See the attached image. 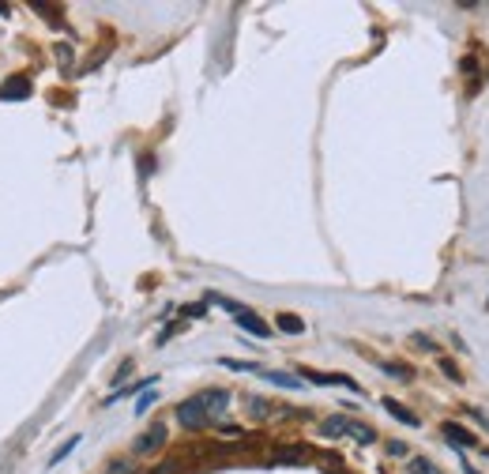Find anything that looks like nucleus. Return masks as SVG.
<instances>
[{
  "label": "nucleus",
  "instance_id": "nucleus-9",
  "mask_svg": "<svg viewBox=\"0 0 489 474\" xmlns=\"http://www.w3.org/2000/svg\"><path fill=\"white\" fill-rule=\"evenodd\" d=\"M301 376H309V384H343V388H350V391H358V384L350 380V376H332V373H301Z\"/></svg>",
  "mask_w": 489,
  "mask_h": 474
},
{
  "label": "nucleus",
  "instance_id": "nucleus-14",
  "mask_svg": "<svg viewBox=\"0 0 489 474\" xmlns=\"http://www.w3.org/2000/svg\"><path fill=\"white\" fill-rule=\"evenodd\" d=\"M384 373H391V376H395V380H411V369H406V365H395V361H384Z\"/></svg>",
  "mask_w": 489,
  "mask_h": 474
},
{
  "label": "nucleus",
  "instance_id": "nucleus-16",
  "mask_svg": "<svg viewBox=\"0 0 489 474\" xmlns=\"http://www.w3.org/2000/svg\"><path fill=\"white\" fill-rule=\"evenodd\" d=\"M151 403H155V396H140V403H135V414H143Z\"/></svg>",
  "mask_w": 489,
  "mask_h": 474
},
{
  "label": "nucleus",
  "instance_id": "nucleus-4",
  "mask_svg": "<svg viewBox=\"0 0 489 474\" xmlns=\"http://www.w3.org/2000/svg\"><path fill=\"white\" fill-rule=\"evenodd\" d=\"M162 444H166V425H151V429L143 433L140 440H135L132 452H135V455H151V452H158Z\"/></svg>",
  "mask_w": 489,
  "mask_h": 474
},
{
  "label": "nucleus",
  "instance_id": "nucleus-13",
  "mask_svg": "<svg viewBox=\"0 0 489 474\" xmlns=\"http://www.w3.org/2000/svg\"><path fill=\"white\" fill-rule=\"evenodd\" d=\"M222 365H226V369H237V373H260V365H256V361H234V358H222Z\"/></svg>",
  "mask_w": 489,
  "mask_h": 474
},
{
  "label": "nucleus",
  "instance_id": "nucleus-18",
  "mask_svg": "<svg viewBox=\"0 0 489 474\" xmlns=\"http://www.w3.org/2000/svg\"><path fill=\"white\" fill-rule=\"evenodd\" d=\"M57 61H61V64L72 61V50H68V45H57Z\"/></svg>",
  "mask_w": 489,
  "mask_h": 474
},
{
  "label": "nucleus",
  "instance_id": "nucleus-11",
  "mask_svg": "<svg viewBox=\"0 0 489 474\" xmlns=\"http://www.w3.org/2000/svg\"><path fill=\"white\" fill-rule=\"evenodd\" d=\"M79 440H83V437H68V440H64V444L57 448V452L50 455V467H57V463L64 460V455H72V452H76V448H79Z\"/></svg>",
  "mask_w": 489,
  "mask_h": 474
},
{
  "label": "nucleus",
  "instance_id": "nucleus-17",
  "mask_svg": "<svg viewBox=\"0 0 489 474\" xmlns=\"http://www.w3.org/2000/svg\"><path fill=\"white\" fill-rule=\"evenodd\" d=\"M440 369H444V373H448V376H452V380H463V376H459V373H455V365H452V361H440Z\"/></svg>",
  "mask_w": 489,
  "mask_h": 474
},
{
  "label": "nucleus",
  "instance_id": "nucleus-2",
  "mask_svg": "<svg viewBox=\"0 0 489 474\" xmlns=\"http://www.w3.org/2000/svg\"><path fill=\"white\" fill-rule=\"evenodd\" d=\"M177 422L184 425V429H204L211 418H207V411H204V403H199V399H184V403L177 407Z\"/></svg>",
  "mask_w": 489,
  "mask_h": 474
},
{
  "label": "nucleus",
  "instance_id": "nucleus-3",
  "mask_svg": "<svg viewBox=\"0 0 489 474\" xmlns=\"http://www.w3.org/2000/svg\"><path fill=\"white\" fill-rule=\"evenodd\" d=\"M30 94H34V83L27 76H12L0 83V102H27Z\"/></svg>",
  "mask_w": 489,
  "mask_h": 474
},
{
  "label": "nucleus",
  "instance_id": "nucleus-7",
  "mask_svg": "<svg viewBox=\"0 0 489 474\" xmlns=\"http://www.w3.org/2000/svg\"><path fill=\"white\" fill-rule=\"evenodd\" d=\"M384 411H388L391 418H395V422L414 425V429H418V414H414V411H406V407H403V403H395V399H384Z\"/></svg>",
  "mask_w": 489,
  "mask_h": 474
},
{
  "label": "nucleus",
  "instance_id": "nucleus-6",
  "mask_svg": "<svg viewBox=\"0 0 489 474\" xmlns=\"http://www.w3.org/2000/svg\"><path fill=\"white\" fill-rule=\"evenodd\" d=\"M440 433H444L455 448H475L478 444V437H475V433H467L459 422H444V425H440Z\"/></svg>",
  "mask_w": 489,
  "mask_h": 474
},
{
  "label": "nucleus",
  "instance_id": "nucleus-12",
  "mask_svg": "<svg viewBox=\"0 0 489 474\" xmlns=\"http://www.w3.org/2000/svg\"><path fill=\"white\" fill-rule=\"evenodd\" d=\"M271 384H279V388H301V380L298 376H290V373H263Z\"/></svg>",
  "mask_w": 489,
  "mask_h": 474
},
{
  "label": "nucleus",
  "instance_id": "nucleus-20",
  "mask_svg": "<svg viewBox=\"0 0 489 474\" xmlns=\"http://www.w3.org/2000/svg\"><path fill=\"white\" fill-rule=\"evenodd\" d=\"M0 15H12V8H8V4H0Z\"/></svg>",
  "mask_w": 489,
  "mask_h": 474
},
{
  "label": "nucleus",
  "instance_id": "nucleus-10",
  "mask_svg": "<svg viewBox=\"0 0 489 474\" xmlns=\"http://www.w3.org/2000/svg\"><path fill=\"white\" fill-rule=\"evenodd\" d=\"M279 332H286V335H301V332H305V320L294 316V312H283V316H279Z\"/></svg>",
  "mask_w": 489,
  "mask_h": 474
},
{
  "label": "nucleus",
  "instance_id": "nucleus-15",
  "mask_svg": "<svg viewBox=\"0 0 489 474\" xmlns=\"http://www.w3.org/2000/svg\"><path fill=\"white\" fill-rule=\"evenodd\" d=\"M411 474H440L429 460H411Z\"/></svg>",
  "mask_w": 489,
  "mask_h": 474
},
{
  "label": "nucleus",
  "instance_id": "nucleus-5",
  "mask_svg": "<svg viewBox=\"0 0 489 474\" xmlns=\"http://www.w3.org/2000/svg\"><path fill=\"white\" fill-rule=\"evenodd\" d=\"M196 399L204 403L207 418H215V414H222V411H226V403H230V391H226V388H207V391H199Z\"/></svg>",
  "mask_w": 489,
  "mask_h": 474
},
{
  "label": "nucleus",
  "instance_id": "nucleus-1",
  "mask_svg": "<svg viewBox=\"0 0 489 474\" xmlns=\"http://www.w3.org/2000/svg\"><path fill=\"white\" fill-rule=\"evenodd\" d=\"M320 437H327V440H339V437H358L362 444H373V440H376V433L369 429V425L354 422V418H347V414H332V418H324V422H320Z\"/></svg>",
  "mask_w": 489,
  "mask_h": 474
},
{
  "label": "nucleus",
  "instance_id": "nucleus-19",
  "mask_svg": "<svg viewBox=\"0 0 489 474\" xmlns=\"http://www.w3.org/2000/svg\"><path fill=\"white\" fill-rule=\"evenodd\" d=\"M204 312H207L204 305H188V309H184V316H204Z\"/></svg>",
  "mask_w": 489,
  "mask_h": 474
},
{
  "label": "nucleus",
  "instance_id": "nucleus-8",
  "mask_svg": "<svg viewBox=\"0 0 489 474\" xmlns=\"http://www.w3.org/2000/svg\"><path fill=\"white\" fill-rule=\"evenodd\" d=\"M237 320V324H241L245 327V332H252V335H260V339H268V335H271V327L268 324H263V320H256V312H241V316H234Z\"/></svg>",
  "mask_w": 489,
  "mask_h": 474
}]
</instances>
